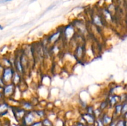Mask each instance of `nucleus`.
Wrapping results in <instances>:
<instances>
[{
  "label": "nucleus",
  "mask_w": 127,
  "mask_h": 126,
  "mask_svg": "<svg viewBox=\"0 0 127 126\" xmlns=\"http://www.w3.org/2000/svg\"><path fill=\"white\" fill-rule=\"evenodd\" d=\"M94 126H104L102 121V119L100 117L96 118L95 123H94Z\"/></svg>",
  "instance_id": "obj_16"
},
{
  "label": "nucleus",
  "mask_w": 127,
  "mask_h": 126,
  "mask_svg": "<svg viewBox=\"0 0 127 126\" xmlns=\"http://www.w3.org/2000/svg\"><path fill=\"white\" fill-rule=\"evenodd\" d=\"M75 126V125H73V126Z\"/></svg>",
  "instance_id": "obj_29"
},
{
  "label": "nucleus",
  "mask_w": 127,
  "mask_h": 126,
  "mask_svg": "<svg viewBox=\"0 0 127 126\" xmlns=\"http://www.w3.org/2000/svg\"><path fill=\"white\" fill-rule=\"evenodd\" d=\"M33 1H35V0H33Z\"/></svg>",
  "instance_id": "obj_30"
},
{
  "label": "nucleus",
  "mask_w": 127,
  "mask_h": 126,
  "mask_svg": "<svg viewBox=\"0 0 127 126\" xmlns=\"http://www.w3.org/2000/svg\"><path fill=\"white\" fill-rule=\"evenodd\" d=\"M22 108L24 109L26 111H31L33 108V106H32V104L31 103L29 102V101H24V103H22Z\"/></svg>",
  "instance_id": "obj_12"
},
{
  "label": "nucleus",
  "mask_w": 127,
  "mask_h": 126,
  "mask_svg": "<svg viewBox=\"0 0 127 126\" xmlns=\"http://www.w3.org/2000/svg\"><path fill=\"white\" fill-rule=\"evenodd\" d=\"M11 1H12V0H0V2H6Z\"/></svg>",
  "instance_id": "obj_25"
},
{
  "label": "nucleus",
  "mask_w": 127,
  "mask_h": 126,
  "mask_svg": "<svg viewBox=\"0 0 127 126\" xmlns=\"http://www.w3.org/2000/svg\"><path fill=\"white\" fill-rule=\"evenodd\" d=\"M76 126H85V125L83 123H81V122H78V123H77Z\"/></svg>",
  "instance_id": "obj_24"
},
{
  "label": "nucleus",
  "mask_w": 127,
  "mask_h": 126,
  "mask_svg": "<svg viewBox=\"0 0 127 126\" xmlns=\"http://www.w3.org/2000/svg\"><path fill=\"white\" fill-rule=\"evenodd\" d=\"M84 54V47L83 46H78L75 51V56L78 59H81Z\"/></svg>",
  "instance_id": "obj_7"
},
{
  "label": "nucleus",
  "mask_w": 127,
  "mask_h": 126,
  "mask_svg": "<svg viewBox=\"0 0 127 126\" xmlns=\"http://www.w3.org/2000/svg\"><path fill=\"white\" fill-rule=\"evenodd\" d=\"M93 22L94 23V24L97 26H100L102 25L101 19L97 15H96V16H95L94 17V18H93Z\"/></svg>",
  "instance_id": "obj_13"
},
{
  "label": "nucleus",
  "mask_w": 127,
  "mask_h": 126,
  "mask_svg": "<svg viewBox=\"0 0 127 126\" xmlns=\"http://www.w3.org/2000/svg\"><path fill=\"white\" fill-rule=\"evenodd\" d=\"M14 72L15 70L11 67H5L3 68L1 77L2 78L5 84L12 83V78H13Z\"/></svg>",
  "instance_id": "obj_1"
},
{
  "label": "nucleus",
  "mask_w": 127,
  "mask_h": 126,
  "mask_svg": "<svg viewBox=\"0 0 127 126\" xmlns=\"http://www.w3.org/2000/svg\"><path fill=\"white\" fill-rule=\"evenodd\" d=\"M86 126H94V124H88Z\"/></svg>",
  "instance_id": "obj_27"
},
{
  "label": "nucleus",
  "mask_w": 127,
  "mask_h": 126,
  "mask_svg": "<svg viewBox=\"0 0 127 126\" xmlns=\"http://www.w3.org/2000/svg\"><path fill=\"white\" fill-rule=\"evenodd\" d=\"M42 123L43 126H53V123L48 118L43 119V121H42Z\"/></svg>",
  "instance_id": "obj_14"
},
{
  "label": "nucleus",
  "mask_w": 127,
  "mask_h": 126,
  "mask_svg": "<svg viewBox=\"0 0 127 126\" xmlns=\"http://www.w3.org/2000/svg\"><path fill=\"white\" fill-rule=\"evenodd\" d=\"M16 86L12 83L6 84L2 88V96L5 98H11L14 93Z\"/></svg>",
  "instance_id": "obj_2"
},
{
  "label": "nucleus",
  "mask_w": 127,
  "mask_h": 126,
  "mask_svg": "<svg viewBox=\"0 0 127 126\" xmlns=\"http://www.w3.org/2000/svg\"><path fill=\"white\" fill-rule=\"evenodd\" d=\"M117 126H125V124L123 121H120L119 123L117 124Z\"/></svg>",
  "instance_id": "obj_23"
},
{
  "label": "nucleus",
  "mask_w": 127,
  "mask_h": 126,
  "mask_svg": "<svg viewBox=\"0 0 127 126\" xmlns=\"http://www.w3.org/2000/svg\"><path fill=\"white\" fill-rule=\"evenodd\" d=\"M35 112L36 114L39 118H43V117H45V112L43 110H38V111H36Z\"/></svg>",
  "instance_id": "obj_15"
},
{
  "label": "nucleus",
  "mask_w": 127,
  "mask_h": 126,
  "mask_svg": "<svg viewBox=\"0 0 127 126\" xmlns=\"http://www.w3.org/2000/svg\"><path fill=\"white\" fill-rule=\"evenodd\" d=\"M61 34L60 32H55V33H53L52 35H51L49 37V38H48V40L50 43H52V42H54L55 41L57 40L58 38H59L60 35Z\"/></svg>",
  "instance_id": "obj_10"
},
{
  "label": "nucleus",
  "mask_w": 127,
  "mask_h": 126,
  "mask_svg": "<svg viewBox=\"0 0 127 126\" xmlns=\"http://www.w3.org/2000/svg\"><path fill=\"white\" fill-rule=\"evenodd\" d=\"M100 114H101V109L100 108H97L96 109H95L94 111V114H93L94 115L96 118H98V117H100Z\"/></svg>",
  "instance_id": "obj_17"
},
{
  "label": "nucleus",
  "mask_w": 127,
  "mask_h": 126,
  "mask_svg": "<svg viewBox=\"0 0 127 126\" xmlns=\"http://www.w3.org/2000/svg\"><path fill=\"white\" fill-rule=\"evenodd\" d=\"M87 110V113L91 114H94V107L92 106H89L86 107Z\"/></svg>",
  "instance_id": "obj_18"
},
{
  "label": "nucleus",
  "mask_w": 127,
  "mask_h": 126,
  "mask_svg": "<svg viewBox=\"0 0 127 126\" xmlns=\"http://www.w3.org/2000/svg\"><path fill=\"white\" fill-rule=\"evenodd\" d=\"M15 68H16V72L17 73H19V74H23L24 71V69L23 66L22 65V63H21V60H20V58L17 59L15 61Z\"/></svg>",
  "instance_id": "obj_5"
},
{
  "label": "nucleus",
  "mask_w": 127,
  "mask_h": 126,
  "mask_svg": "<svg viewBox=\"0 0 127 126\" xmlns=\"http://www.w3.org/2000/svg\"><path fill=\"white\" fill-rule=\"evenodd\" d=\"M3 29V27H2L1 25H0V30H2Z\"/></svg>",
  "instance_id": "obj_28"
},
{
  "label": "nucleus",
  "mask_w": 127,
  "mask_h": 126,
  "mask_svg": "<svg viewBox=\"0 0 127 126\" xmlns=\"http://www.w3.org/2000/svg\"><path fill=\"white\" fill-rule=\"evenodd\" d=\"M116 101H117V100L115 97H112L110 98V103L112 104V105H114V104L116 103Z\"/></svg>",
  "instance_id": "obj_22"
},
{
  "label": "nucleus",
  "mask_w": 127,
  "mask_h": 126,
  "mask_svg": "<svg viewBox=\"0 0 127 126\" xmlns=\"http://www.w3.org/2000/svg\"><path fill=\"white\" fill-rule=\"evenodd\" d=\"M106 106H107L106 102H102L101 104H100L99 108H100L101 110H102V109H105V107H106Z\"/></svg>",
  "instance_id": "obj_21"
},
{
  "label": "nucleus",
  "mask_w": 127,
  "mask_h": 126,
  "mask_svg": "<svg viewBox=\"0 0 127 126\" xmlns=\"http://www.w3.org/2000/svg\"><path fill=\"white\" fill-rule=\"evenodd\" d=\"M21 74H19V73H17V72H15L14 74L13 78H12V83L14 84L15 85H17V84H19L21 82Z\"/></svg>",
  "instance_id": "obj_9"
},
{
  "label": "nucleus",
  "mask_w": 127,
  "mask_h": 126,
  "mask_svg": "<svg viewBox=\"0 0 127 126\" xmlns=\"http://www.w3.org/2000/svg\"><path fill=\"white\" fill-rule=\"evenodd\" d=\"M26 110H25L23 108H17L16 111H15V116L16 118L21 119H23L24 117L25 116L26 114Z\"/></svg>",
  "instance_id": "obj_6"
},
{
  "label": "nucleus",
  "mask_w": 127,
  "mask_h": 126,
  "mask_svg": "<svg viewBox=\"0 0 127 126\" xmlns=\"http://www.w3.org/2000/svg\"><path fill=\"white\" fill-rule=\"evenodd\" d=\"M2 97H3V96H2V92H0V100H1Z\"/></svg>",
  "instance_id": "obj_26"
},
{
  "label": "nucleus",
  "mask_w": 127,
  "mask_h": 126,
  "mask_svg": "<svg viewBox=\"0 0 127 126\" xmlns=\"http://www.w3.org/2000/svg\"><path fill=\"white\" fill-rule=\"evenodd\" d=\"M30 126H42V123L41 121H37V122H34L32 125Z\"/></svg>",
  "instance_id": "obj_19"
},
{
  "label": "nucleus",
  "mask_w": 127,
  "mask_h": 126,
  "mask_svg": "<svg viewBox=\"0 0 127 126\" xmlns=\"http://www.w3.org/2000/svg\"><path fill=\"white\" fill-rule=\"evenodd\" d=\"M122 106H121V105H117V106H116V111H117V113H120V112H121L122 111Z\"/></svg>",
  "instance_id": "obj_20"
},
{
  "label": "nucleus",
  "mask_w": 127,
  "mask_h": 126,
  "mask_svg": "<svg viewBox=\"0 0 127 126\" xmlns=\"http://www.w3.org/2000/svg\"><path fill=\"white\" fill-rule=\"evenodd\" d=\"M36 117H38V116L36 114L35 112L29 111L28 112H26L23 118L24 124L26 126H31L35 122Z\"/></svg>",
  "instance_id": "obj_3"
},
{
  "label": "nucleus",
  "mask_w": 127,
  "mask_h": 126,
  "mask_svg": "<svg viewBox=\"0 0 127 126\" xmlns=\"http://www.w3.org/2000/svg\"><path fill=\"white\" fill-rule=\"evenodd\" d=\"M82 117L84 119L85 122H86L88 124H94L95 119H96V117L94 116V114H91L87 112L83 114Z\"/></svg>",
  "instance_id": "obj_4"
},
{
  "label": "nucleus",
  "mask_w": 127,
  "mask_h": 126,
  "mask_svg": "<svg viewBox=\"0 0 127 126\" xmlns=\"http://www.w3.org/2000/svg\"><path fill=\"white\" fill-rule=\"evenodd\" d=\"M9 105L6 102H2L0 103V114H4L7 112Z\"/></svg>",
  "instance_id": "obj_8"
},
{
  "label": "nucleus",
  "mask_w": 127,
  "mask_h": 126,
  "mask_svg": "<svg viewBox=\"0 0 127 126\" xmlns=\"http://www.w3.org/2000/svg\"><path fill=\"white\" fill-rule=\"evenodd\" d=\"M101 119L104 126H107V125L108 124H110L112 122V117L107 114H104Z\"/></svg>",
  "instance_id": "obj_11"
}]
</instances>
